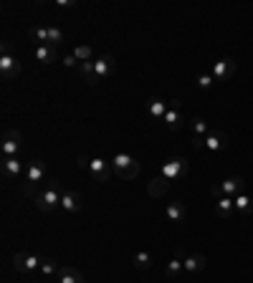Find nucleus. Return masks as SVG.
Masks as SVG:
<instances>
[{
  "label": "nucleus",
  "mask_w": 253,
  "mask_h": 283,
  "mask_svg": "<svg viewBox=\"0 0 253 283\" xmlns=\"http://www.w3.org/2000/svg\"><path fill=\"white\" fill-rule=\"evenodd\" d=\"M21 192H23V195H26V197H31L33 192H35V185H33V182H26V185H23V187H21Z\"/></svg>",
  "instance_id": "34"
},
{
  "label": "nucleus",
  "mask_w": 253,
  "mask_h": 283,
  "mask_svg": "<svg viewBox=\"0 0 253 283\" xmlns=\"http://www.w3.org/2000/svg\"><path fill=\"white\" fill-rule=\"evenodd\" d=\"M233 202H236V210H238L241 215H253V202L246 192H241L238 197H233Z\"/></svg>",
  "instance_id": "23"
},
{
  "label": "nucleus",
  "mask_w": 253,
  "mask_h": 283,
  "mask_svg": "<svg viewBox=\"0 0 253 283\" xmlns=\"http://www.w3.org/2000/svg\"><path fill=\"white\" fill-rule=\"evenodd\" d=\"M59 268H61V266H56V260H53V258H43V263H41V271H43L46 276L59 273Z\"/></svg>",
  "instance_id": "32"
},
{
  "label": "nucleus",
  "mask_w": 253,
  "mask_h": 283,
  "mask_svg": "<svg viewBox=\"0 0 253 283\" xmlns=\"http://www.w3.org/2000/svg\"><path fill=\"white\" fill-rule=\"evenodd\" d=\"M236 73V61L233 59H223L213 66V79L215 81H225V79H230Z\"/></svg>",
  "instance_id": "14"
},
{
  "label": "nucleus",
  "mask_w": 253,
  "mask_h": 283,
  "mask_svg": "<svg viewBox=\"0 0 253 283\" xmlns=\"http://www.w3.org/2000/svg\"><path fill=\"white\" fill-rule=\"evenodd\" d=\"M132 263H134V268H139V271H147L150 266H152V253L147 251H139L132 255Z\"/></svg>",
  "instance_id": "25"
},
{
  "label": "nucleus",
  "mask_w": 253,
  "mask_h": 283,
  "mask_svg": "<svg viewBox=\"0 0 253 283\" xmlns=\"http://www.w3.org/2000/svg\"><path fill=\"white\" fill-rule=\"evenodd\" d=\"M170 106H167V114H165V124L170 131H177V129H183V117H180V101L177 99H172V101H167Z\"/></svg>",
  "instance_id": "8"
},
{
  "label": "nucleus",
  "mask_w": 253,
  "mask_h": 283,
  "mask_svg": "<svg viewBox=\"0 0 253 283\" xmlns=\"http://www.w3.org/2000/svg\"><path fill=\"white\" fill-rule=\"evenodd\" d=\"M210 195H213V197H218V200H221V197H225V195H223V187H221V185H213V187H210Z\"/></svg>",
  "instance_id": "38"
},
{
  "label": "nucleus",
  "mask_w": 253,
  "mask_h": 283,
  "mask_svg": "<svg viewBox=\"0 0 253 283\" xmlns=\"http://www.w3.org/2000/svg\"><path fill=\"white\" fill-rule=\"evenodd\" d=\"M221 187H223V195H225V197H238V195L243 192V187H246V182H243L241 175H230L228 180L221 182Z\"/></svg>",
  "instance_id": "11"
},
{
  "label": "nucleus",
  "mask_w": 253,
  "mask_h": 283,
  "mask_svg": "<svg viewBox=\"0 0 253 283\" xmlns=\"http://www.w3.org/2000/svg\"><path fill=\"white\" fill-rule=\"evenodd\" d=\"M63 66H66V68H74V66H76V63H79V61H76V59H74V53H68V56H66V59H63Z\"/></svg>",
  "instance_id": "35"
},
{
  "label": "nucleus",
  "mask_w": 253,
  "mask_h": 283,
  "mask_svg": "<svg viewBox=\"0 0 253 283\" xmlns=\"http://www.w3.org/2000/svg\"><path fill=\"white\" fill-rule=\"evenodd\" d=\"M167 192H170V180L162 177V175L152 177V180L147 182V195H150V197H165Z\"/></svg>",
  "instance_id": "13"
},
{
  "label": "nucleus",
  "mask_w": 253,
  "mask_h": 283,
  "mask_svg": "<svg viewBox=\"0 0 253 283\" xmlns=\"http://www.w3.org/2000/svg\"><path fill=\"white\" fill-rule=\"evenodd\" d=\"M112 71H114V56L104 53V56L94 59V73H96V79H99V81H101V79H106V76H112Z\"/></svg>",
  "instance_id": "12"
},
{
  "label": "nucleus",
  "mask_w": 253,
  "mask_h": 283,
  "mask_svg": "<svg viewBox=\"0 0 253 283\" xmlns=\"http://www.w3.org/2000/svg\"><path fill=\"white\" fill-rule=\"evenodd\" d=\"M74 59H76L79 63L92 61V59H94V48H92L89 43H81V46H76V48H74Z\"/></svg>",
  "instance_id": "24"
},
{
  "label": "nucleus",
  "mask_w": 253,
  "mask_h": 283,
  "mask_svg": "<svg viewBox=\"0 0 253 283\" xmlns=\"http://www.w3.org/2000/svg\"><path fill=\"white\" fill-rule=\"evenodd\" d=\"M76 164H79L81 169H89V164H92V159H89V157H84V155H81V157L76 159Z\"/></svg>",
  "instance_id": "36"
},
{
  "label": "nucleus",
  "mask_w": 253,
  "mask_h": 283,
  "mask_svg": "<svg viewBox=\"0 0 253 283\" xmlns=\"http://www.w3.org/2000/svg\"><path fill=\"white\" fill-rule=\"evenodd\" d=\"M41 263H43V258H38V255H28V253H15L13 255V268L18 273H31L35 268H41Z\"/></svg>",
  "instance_id": "4"
},
{
  "label": "nucleus",
  "mask_w": 253,
  "mask_h": 283,
  "mask_svg": "<svg viewBox=\"0 0 253 283\" xmlns=\"http://www.w3.org/2000/svg\"><path fill=\"white\" fill-rule=\"evenodd\" d=\"M183 271H185V266H183L180 258H172V260L165 266V276H167V278H180Z\"/></svg>",
  "instance_id": "27"
},
{
  "label": "nucleus",
  "mask_w": 253,
  "mask_h": 283,
  "mask_svg": "<svg viewBox=\"0 0 253 283\" xmlns=\"http://www.w3.org/2000/svg\"><path fill=\"white\" fill-rule=\"evenodd\" d=\"M56 278H59V283H86L84 273L79 268H71V266H61L59 273H56Z\"/></svg>",
  "instance_id": "15"
},
{
  "label": "nucleus",
  "mask_w": 253,
  "mask_h": 283,
  "mask_svg": "<svg viewBox=\"0 0 253 283\" xmlns=\"http://www.w3.org/2000/svg\"><path fill=\"white\" fill-rule=\"evenodd\" d=\"M213 84H215V79H213L210 73L197 76V89H200V91H210V89H213Z\"/></svg>",
  "instance_id": "31"
},
{
  "label": "nucleus",
  "mask_w": 253,
  "mask_h": 283,
  "mask_svg": "<svg viewBox=\"0 0 253 283\" xmlns=\"http://www.w3.org/2000/svg\"><path fill=\"white\" fill-rule=\"evenodd\" d=\"M28 35H31L33 41H38V46H46V43H48V28H43V26H35V28H31V31H28Z\"/></svg>",
  "instance_id": "28"
},
{
  "label": "nucleus",
  "mask_w": 253,
  "mask_h": 283,
  "mask_svg": "<svg viewBox=\"0 0 253 283\" xmlns=\"http://www.w3.org/2000/svg\"><path fill=\"white\" fill-rule=\"evenodd\" d=\"M35 207L41 213H53L56 207H61V190L59 187H46L35 197Z\"/></svg>",
  "instance_id": "2"
},
{
  "label": "nucleus",
  "mask_w": 253,
  "mask_h": 283,
  "mask_svg": "<svg viewBox=\"0 0 253 283\" xmlns=\"http://www.w3.org/2000/svg\"><path fill=\"white\" fill-rule=\"evenodd\" d=\"M112 162H106V159L101 157H94L92 159V164H89V175L94 177L96 182H106L109 177H112Z\"/></svg>",
  "instance_id": "6"
},
{
  "label": "nucleus",
  "mask_w": 253,
  "mask_h": 283,
  "mask_svg": "<svg viewBox=\"0 0 253 283\" xmlns=\"http://www.w3.org/2000/svg\"><path fill=\"white\" fill-rule=\"evenodd\" d=\"M188 172H190V167H188V159L185 157H170L165 164H162V169H159V175L167 177L170 182L177 180V177H185Z\"/></svg>",
  "instance_id": "3"
},
{
  "label": "nucleus",
  "mask_w": 253,
  "mask_h": 283,
  "mask_svg": "<svg viewBox=\"0 0 253 283\" xmlns=\"http://www.w3.org/2000/svg\"><path fill=\"white\" fill-rule=\"evenodd\" d=\"M228 142H230V137H228L225 131H218V129L205 134V149H208V152H221V149L228 147Z\"/></svg>",
  "instance_id": "9"
},
{
  "label": "nucleus",
  "mask_w": 253,
  "mask_h": 283,
  "mask_svg": "<svg viewBox=\"0 0 253 283\" xmlns=\"http://www.w3.org/2000/svg\"><path fill=\"white\" fill-rule=\"evenodd\" d=\"M165 215H167V220H170V222H183V220H185V215H188L185 202H180V200L170 202V205H167V210H165Z\"/></svg>",
  "instance_id": "17"
},
{
  "label": "nucleus",
  "mask_w": 253,
  "mask_h": 283,
  "mask_svg": "<svg viewBox=\"0 0 253 283\" xmlns=\"http://www.w3.org/2000/svg\"><path fill=\"white\" fill-rule=\"evenodd\" d=\"M190 129H192V137H205V134H208V124H205V119H200V117L190 119Z\"/></svg>",
  "instance_id": "29"
},
{
  "label": "nucleus",
  "mask_w": 253,
  "mask_h": 283,
  "mask_svg": "<svg viewBox=\"0 0 253 283\" xmlns=\"http://www.w3.org/2000/svg\"><path fill=\"white\" fill-rule=\"evenodd\" d=\"M112 169L122 180H134L139 175V162L132 157V155H127V152H119V155H114V159H112Z\"/></svg>",
  "instance_id": "1"
},
{
  "label": "nucleus",
  "mask_w": 253,
  "mask_h": 283,
  "mask_svg": "<svg viewBox=\"0 0 253 283\" xmlns=\"http://www.w3.org/2000/svg\"><path fill=\"white\" fill-rule=\"evenodd\" d=\"M43 177H46V162L43 159H33L31 164H28V169H26V182L38 185Z\"/></svg>",
  "instance_id": "16"
},
{
  "label": "nucleus",
  "mask_w": 253,
  "mask_h": 283,
  "mask_svg": "<svg viewBox=\"0 0 253 283\" xmlns=\"http://www.w3.org/2000/svg\"><path fill=\"white\" fill-rule=\"evenodd\" d=\"M183 266H185V273H200V271L205 268V255H203V253L188 255V258L183 260Z\"/></svg>",
  "instance_id": "19"
},
{
  "label": "nucleus",
  "mask_w": 253,
  "mask_h": 283,
  "mask_svg": "<svg viewBox=\"0 0 253 283\" xmlns=\"http://www.w3.org/2000/svg\"><path fill=\"white\" fill-rule=\"evenodd\" d=\"M79 71H81V76H84V81H86L89 86H96V84H99V79H96V73H94V61L79 63Z\"/></svg>",
  "instance_id": "26"
},
{
  "label": "nucleus",
  "mask_w": 253,
  "mask_h": 283,
  "mask_svg": "<svg viewBox=\"0 0 253 283\" xmlns=\"http://www.w3.org/2000/svg\"><path fill=\"white\" fill-rule=\"evenodd\" d=\"M215 210H218V215H221L223 220H230V218H233V210H236L233 197H221L218 205H215Z\"/></svg>",
  "instance_id": "21"
},
{
  "label": "nucleus",
  "mask_w": 253,
  "mask_h": 283,
  "mask_svg": "<svg viewBox=\"0 0 253 283\" xmlns=\"http://www.w3.org/2000/svg\"><path fill=\"white\" fill-rule=\"evenodd\" d=\"M192 147H195L197 152H203V149H205V137H192Z\"/></svg>",
  "instance_id": "33"
},
{
  "label": "nucleus",
  "mask_w": 253,
  "mask_h": 283,
  "mask_svg": "<svg viewBox=\"0 0 253 283\" xmlns=\"http://www.w3.org/2000/svg\"><path fill=\"white\" fill-rule=\"evenodd\" d=\"M21 71H23V66H21V61H18L15 56H10V53H3V56H0V73H3L5 81L18 79Z\"/></svg>",
  "instance_id": "5"
},
{
  "label": "nucleus",
  "mask_w": 253,
  "mask_h": 283,
  "mask_svg": "<svg viewBox=\"0 0 253 283\" xmlns=\"http://www.w3.org/2000/svg\"><path fill=\"white\" fill-rule=\"evenodd\" d=\"M3 172H5V177H21L23 164L18 162V157H5L3 159Z\"/></svg>",
  "instance_id": "20"
},
{
  "label": "nucleus",
  "mask_w": 253,
  "mask_h": 283,
  "mask_svg": "<svg viewBox=\"0 0 253 283\" xmlns=\"http://www.w3.org/2000/svg\"><path fill=\"white\" fill-rule=\"evenodd\" d=\"M21 149V131L18 129H8L3 134V155L5 157H15Z\"/></svg>",
  "instance_id": "7"
},
{
  "label": "nucleus",
  "mask_w": 253,
  "mask_h": 283,
  "mask_svg": "<svg viewBox=\"0 0 253 283\" xmlns=\"http://www.w3.org/2000/svg\"><path fill=\"white\" fill-rule=\"evenodd\" d=\"M61 43H63V31H61V28H48V43H46V46L59 48Z\"/></svg>",
  "instance_id": "30"
},
{
  "label": "nucleus",
  "mask_w": 253,
  "mask_h": 283,
  "mask_svg": "<svg viewBox=\"0 0 253 283\" xmlns=\"http://www.w3.org/2000/svg\"><path fill=\"white\" fill-rule=\"evenodd\" d=\"M35 61H41L43 66L53 63L56 61V48H51V46H35Z\"/></svg>",
  "instance_id": "22"
},
{
  "label": "nucleus",
  "mask_w": 253,
  "mask_h": 283,
  "mask_svg": "<svg viewBox=\"0 0 253 283\" xmlns=\"http://www.w3.org/2000/svg\"><path fill=\"white\" fill-rule=\"evenodd\" d=\"M167 101H162V99H157V96H150L147 99V109H150V114L155 117V119H165V114H167Z\"/></svg>",
  "instance_id": "18"
},
{
  "label": "nucleus",
  "mask_w": 253,
  "mask_h": 283,
  "mask_svg": "<svg viewBox=\"0 0 253 283\" xmlns=\"http://www.w3.org/2000/svg\"><path fill=\"white\" fill-rule=\"evenodd\" d=\"M81 195L79 192H74V190H61V207L66 210V213H79L81 210Z\"/></svg>",
  "instance_id": "10"
},
{
  "label": "nucleus",
  "mask_w": 253,
  "mask_h": 283,
  "mask_svg": "<svg viewBox=\"0 0 253 283\" xmlns=\"http://www.w3.org/2000/svg\"><path fill=\"white\" fill-rule=\"evenodd\" d=\"M56 5H59V8H63V10H68V8H74L76 3H74V0H56Z\"/></svg>",
  "instance_id": "37"
}]
</instances>
